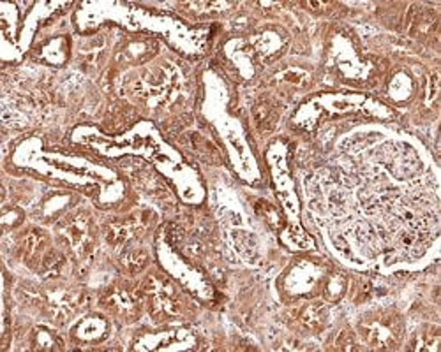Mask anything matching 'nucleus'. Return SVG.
I'll return each instance as SVG.
<instances>
[{"mask_svg":"<svg viewBox=\"0 0 441 352\" xmlns=\"http://www.w3.org/2000/svg\"><path fill=\"white\" fill-rule=\"evenodd\" d=\"M360 333L373 347L390 348L401 340L402 324L394 313H380L360 324Z\"/></svg>","mask_w":441,"mask_h":352,"instance_id":"obj_3","label":"nucleus"},{"mask_svg":"<svg viewBox=\"0 0 441 352\" xmlns=\"http://www.w3.org/2000/svg\"><path fill=\"white\" fill-rule=\"evenodd\" d=\"M141 301H143L141 287H133L129 284L111 285L106 289L101 298V305L123 320H134L140 315Z\"/></svg>","mask_w":441,"mask_h":352,"instance_id":"obj_2","label":"nucleus"},{"mask_svg":"<svg viewBox=\"0 0 441 352\" xmlns=\"http://www.w3.org/2000/svg\"><path fill=\"white\" fill-rule=\"evenodd\" d=\"M44 243L46 236L42 234L41 231H37V229L27 231V234L21 238V252H23L27 264L34 266V264L37 263V259L42 253V249H44Z\"/></svg>","mask_w":441,"mask_h":352,"instance_id":"obj_8","label":"nucleus"},{"mask_svg":"<svg viewBox=\"0 0 441 352\" xmlns=\"http://www.w3.org/2000/svg\"><path fill=\"white\" fill-rule=\"evenodd\" d=\"M64 234L69 238L74 252L81 260L88 259L94 249V236H92V222L90 217L83 211L73 215L64 224Z\"/></svg>","mask_w":441,"mask_h":352,"instance_id":"obj_4","label":"nucleus"},{"mask_svg":"<svg viewBox=\"0 0 441 352\" xmlns=\"http://www.w3.org/2000/svg\"><path fill=\"white\" fill-rule=\"evenodd\" d=\"M253 116L260 130L274 129L279 118L277 106H275V102L268 97L258 99L256 104H254L253 108Z\"/></svg>","mask_w":441,"mask_h":352,"instance_id":"obj_7","label":"nucleus"},{"mask_svg":"<svg viewBox=\"0 0 441 352\" xmlns=\"http://www.w3.org/2000/svg\"><path fill=\"white\" fill-rule=\"evenodd\" d=\"M141 291H143V299L147 301L148 312L154 320L162 322V320L179 315V296L168 280L161 277H148L141 285Z\"/></svg>","mask_w":441,"mask_h":352,"instance_id":"obj_1","label":"nucleus"},{"mask_svg":"<svg viewBox=\"0 0 441 352\" xmlns=\"http://www.w3.org/2000/svg\"><path fill=\"white\" fill-rule=\"evenodd\" d=\"M106 334V322L99 317H88L83 319L74 329V337L80 338L83 341H94L101 340Z\"/></svg>","mask_w":441,"mask_h":352,"instance_id":"obj_10","label":"nucleus"},{"mask_svg":"<svg viewBox=\"0 0 441 352\" xmlns=\"http://www.w3.org/2000/svg\"><path fill=\"white\" fill-rule=\"evenodd\" d=\"M437 344H440V334H437L436 327H429V329H423L416 334L415 345L416 351H436Z\"/></svg>","mask_w":441,"mask_h":352,"instance_id":"obj_16","label":"nucleus"},{"mask_svg":"<svg viewBox=\"0 0 441 352\" xmlns=\"http://www.w3.org/2000/svg\"><path fill=\"white\" fill-rule=\"evenodd\" d=\"M346 285H348V282H346L344 275L341 273L330 275V277L327 278V282H325L323 289L325 299H328V301H337V299L344 294Z\"/></svg>","mask_w":441,"mask_h":352,"instance_id":"obj_15","label":"nucleus"},{"mask_svg":"<svg viewBox=\"0 0 441 352\" xmlns=\"http://www.w3.org/2000/svg\"><path fill=\"white\" fill-rule=\"evenodd\" d=\"M300 322L307 327V329L320 331L327 326L328 313L325 305L321 303H310V305L303 306L300 312Z\"/></svg>","mask_w":441,"mask_h":352,"instance_id":"obj_9","label":"nucleus"},{"mask_svg":"<svg viewBox=\"0 0 441 352\" xmlns=\"http://www.w3.org/2000/svg\"><path fill=\"white\" fill-rule=\"evenodd\" d=\"M120 263L123 264V268H126L129 273H140V271L143 270L145 266H147L148 256H147V252H145V250L131 249V250H126V252L122 253V257H120Z\"/></svg>","mask_w":441,"mask_h":352,"instance_id":"obj_14","label":"nucleus"},{"mask_svg":"<svg viewBox=\"0 0 441 352\" xmlns=\"http://www.w3.org/2000/svg\"><path fill=\"white\" fill-rule=\"evenodd\" d=\"M64 264H66V259L60 252L56 250H49L48 253L42 256L41 260V275L44 278H56L62 271Z\"/></svg>","mask_w":441,"mask_h":352,"instance_id":"obj_13","label":"nucleus"},{"mask_svg":"<svg viewBox=\"0 0 441 352\" xmlns=\"http://www.w3.org/2000/svg\"><path fill=\"white\" fill-rule=\"evenodd\" d=\"M49 312L55 317V320H66L71 313L83 305V294L81 292H69V291H56L52 292L46 299Z\"/></svg>","mask_w":441,"mask_h":352,"instance_id":"obj_5","label":"nucleus"},{"mask_svg":"<svg viewBox=\"0 0 441 352\" xmlns=\"http://www.w3.org/2000/svg\"><path fill=\"white\" fill-rule=\"evenodd\" d=\"M411 32L420 37H436L437 35V16L433 11H418L413 16Z\"/></svg>","mask_w":441,"mask_h":352,"instance_id":"obj_11","label":"nucleus"},{"mask_svg":"<svg viewBox=\"0 0 441 352\" xmlns=\"http://www.w3.org/2000/svg\"><path fill=\"white\" fill-rule=\"evenodd\" d=\"M32 347L42 348V351H56V348H62V340L53 331L37 327L32 333Z\"/></svg>","mask_w":441,"mask_h":352,"instance_id":"obj_12","label":"nucleus"},{"mask_svg":"<svg viewBox=\"0 0 441 352\" xmlns=\"http://www.w3.org/2000/svg\"><path fill=\"white\" fill-rule=\"evenodd\" d=\"M235 245L242 256H246V257L256 256V241H254L253 236L247 234L246 231L235 232Z\"/></svg>","mask_w":441,"mask_h":352,"instance_id":"obj_17","label":"nucleus"},{"mask_svg":"<svg viewBox=\"0 0 441 352\" xmlns=\"http://www.w3.org/2000/svg\"><path fill=\"white\" fill-rule=\"evenodd\" d=\"M256 211L261 215V217L265 218V220L268 222V224L272 225V227H279V225L282 224L281 215H279V211L275 210V208L272 206L270 203H265V201H260V203L256 204Z\"/></svg>","mask_w":441,"mask_h":352,"instance_id":"obj_18","label":"nucleus"},{"mask_svg":"<svg viewBox=\"0 0 441 352\" xmlns=\"http://www.w3.org/2000/svg\"><path fill=\"white\" fill-rule=\"evenodd\" d=\"M143 227V220H138V218L131 217L127 220H115L111 224H108L106 227V241L109 245H123L127 239L133 238L140 229Z\"/></svg>","mask_w":441,"mask_h":352,"instance_id":"obj_6","label":"nucleus"}]
</instances>
